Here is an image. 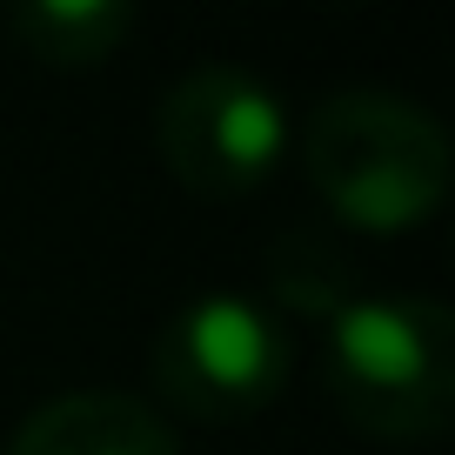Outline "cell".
Masks as SVG:
<instances>
[{
	"label": "cell",
	"mask_w": 455,
	"mask_h": 455,
	"mask_svg": "<svg viewBox=\"0 0 455 455\" xmlns=\"http://www.w3.org/2000/svg\"><path fill=\"white\" fill-rule=\"evenodd\" d=\"M328 395L362 435H442L455 415L449 308L428 295H348L328 315Z\"/></svg>",
	"instance_id": "cell-2"
},
{
	"label": "cell",
	"mask_w": 455,
	"mask_h": 455,
	"mask_svg": "<svg viewBox=\"0 0 455 455\" xmlns=\"http://www.w3.org/2000/svg\"><path fill=\"white\" fill-rule=\"evenodd\" d=\"M7 455H181V435L121 388H68L14 428Z\"/></svg>",
	"instance_id": "cell-5"
},
{
	"label": "cell",
	"mask_w": 455,
	"mask_h": 455,
	"mask_svg": "<svg viewBox=\"0 0 455 455\" xmlns=\"http://www.w3.org/2000/svg\"><path fill=\"white\" fill-rule=\"evenodd\" d=\"M155 141L181 188L208 201H235L282 168L288 108L261 74L235 68V60H201L161 94Z\"/></svg>",
	"instance_id": "cell-3"
},
{
	"label": "cell",
	"mask_w": 455,
	"mask_h": 455,
	"mask_svg": "<svg viewBox=\"0 0 455 455\" xmlns=\"http://www.w3.org/2000/svg\"><path fill=\"white\" fill-rule=\"evenodd\" d=\"M7 28L47 68H94V60H108L121 47L134 14L121 0H28V7H14Z\"/></svg>",
	"instance_id": "cell-6"
},
{
	"label": "cell",
	"mask_w": 455,
	"mask_h": 455,
	"mask_svg": "<svg viewBox=\"0 0 455 455\" xmlns=\"http://www.w3.org/2000/svg\"><path fill=\"white\" fill-rule=\"evenodd\" d=\"M301 161L322 201L362 235L422 228L449 195V134L395 87H341L301 128Z\"/></svg>",
	"instance_id": "cell-1"
},
{
	"label": "cell",
	"mask_w": 455,
	"mask_h": 455,
	"mask_svg": "<svg viewBox=\"0 0 455 455\" xmlns=\"http://www.w3.org/2000/svg\"><path fill=\"white\" fill-rule=\"evenodd\" d=\"M155 382L174 409L201 422H235L275 402L288 382V328L248 295H195L161 322L155 335Z\"/></svg>",
	"instance_id": "cell-4"
}]
</instances>
